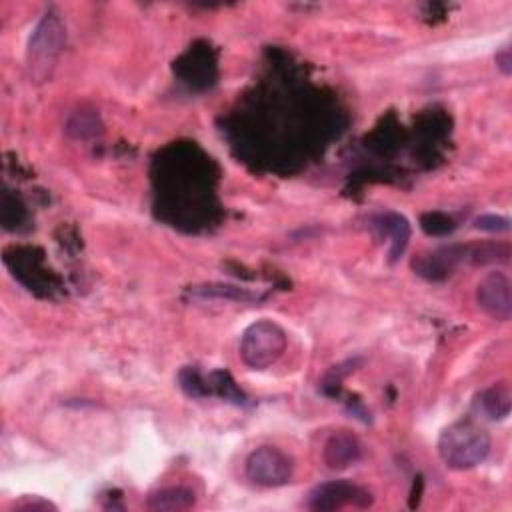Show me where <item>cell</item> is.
<instances>
[{
	"label": "cell",
	"instance_id": "obj_8",
	"mask_svg": "<svg viewBox=\"0 0 512 512\" xmlns=\"http://www.w3.org/2000/svg\"><path fill=\"white\" fill-rule=\"evenodd\" d=\"M360 454H362L360 442L356 440V436H352L346 430L332 434L324 446V462L334 470L348 468L360 458Z\"/></svg>",
	"mask_w": 512,
	"mask_h": 512
},
{
	"label": "cell",
	"instance_id": "obj_10",
	"mask_svg": "<svg viewBox=\"0 0 512 512\" xmlns=\"http://www.w3.org/2000/svg\"><path fill=\"white\" fill-rule=\"evenodd\" d=\"M196 502L194 492L184 486H168L152 492L146 506L150 510H188Z\"/></svg>",
	"mask_w": 512,
	"mask_h": 512
},
{
	"label": "cell",
	"instance_id": "obj_5",
	"mask_svg": "<svg viewBox=\"0 0 512 512\" xmlns=\"http://www.w3.org/2000/svg\"><path fill=\"white\" fill-rule=\"evenodd\" d=\"M372 504L370 494L348 480H330L310 490L306 506L310 510H340L346 506L366 508Z\"/></svg>",
	"mask_w": 512,
	"mask_h": 512
},
{
	"label": "cell",
	"instance_id": "obj_6",
	"mask_svg": "<svg viewBox=\"0 0 512 512\" xmlns=\"http://www.w3.org/2000/svg\"><path fill=\"white\" fill-rule=\"evenodd\" d=\"M478 306L492 318L506 322L512 316V284L504 272H488L476 286Z\"/></svg>",
	"mask_w": 512,
	"mask_h": 512
},
{
	"label": "cell",
	"instance_id": "obj_1",
	"mask_svg": "<svg viewBox=\"0 0 512 512\" xmlns=\"http://www.w3.org/2000/svg\"><path fill=\"white\" fill-rule=\"evenodd\" d=\"M490 446V434L470 420L450 424L438 438V454L452 470H470L482 464L490 454Z\"/></svg>",
	"mask_w": 512,
	"mask_h": 512
},
{
	"label": "cell",
	"instance_id": "obj_11",
	"mask_svg": "<svg viewBox=\"0 0 512 512\" xmlns=\"http://www.w3.org/2000/svg\"><path fill=\"white\" fill-rule=\"evenodd\" d=\"M476 228H482V230H492V232H502V230H508V218H502V216H480L476 220Z\"/></svg>",
	"mask_w": 512,
	"mask_h": 512
},
{
	"label": "cell",
	"instance_id": "obj_9",
	"mask_svg": "<svg viewBox=\"0 0 512 512\" xmlns=\"http://www.w3.org/2000/svg\"><path fill=\"white\" fill-rule=\"evenodd\" d=\"M374 226L382 232V236L390 240V260H396L404 252L410 238V226L406 218L394 212H386L374 220Z\"/></svg>",
	"mask_w": 512,
	"mask_h": 512
},
{
	"label": "cell",
	"instance_id": "obj_3",
	"mask_svg": "<svg viewBox=\"0 0 512 512\" xmlns=\"http://www.w3.org/2000/svg\"><path fill=\"white\" fill-rule=\"evenodd\" d=\"M64 38L66 34L62 20L52 12L44 14L28 42V70L36 82L50 78L58 54L64 46Z\"/></svg>",
	"mask_w": 512,
	"mask_h": 512
},
{
	"label": "cell",
	"instance_id": "obj_12",
	"mask_svg": "<svg viewBox=\"0 0 512 512\" xmlns=\"http://www.w3.org/2000/svg\"><path fill=\"white\" fill-rule=\"evenodd\" d=\"M508 54H510V52H508V48H506L502 54L496 56V62H498V66L504 70V74L510 72V56H508Z\"/></svg>",
	"mask_w": 512,
	"mask_h": 512
},
{
	"label": "cell",
	"instance_id": "obj_4",
	"mask_svg": "<svg viewBox=\"0 0 512 512\" xmlns=\"http://www.w3.org/2000/svg\"><path fill=\"white\" fill-rule=\"evenodd\" d=\"M244 474L256 486L278 488L290 482L294 474V462L276 446H260L248 454L244 462Z\"/></svg>",
	"mask_w": 512,
	"mask_h": 512
},
{
	"label": "cell",
	"instance_id": "obj_2",
	"mask_svg": "<svg viewBox=\"0 0 512 512\" xmlns=\"http://www.w3.org/2000/svg\"><path fill=\"white\" fill-rule=\"evenodd\" d=\"M286 346L288 336L280 324L272 320H256L242 332L240 358L248 368L264 370L282 358Z\"/></svg>",
	"mask_w": 512,
	"mask_h": 512
},
{
	"label": "cell",
	"instance_id": "obj_7",
	"mask_svg": "<svg viewBox=\"0 0 512 512\" xmlns=\"http://www.w3.org/2000/svg\"><path fill=\"white\" fill-rule=\"evenodd\" d=\"M510 386L500 382L484 388L474 398V410L486 420H504L510 414Z\"/></svg>",
	"mask_w": 512,
	"mask_h": 512
}]
</instances>
